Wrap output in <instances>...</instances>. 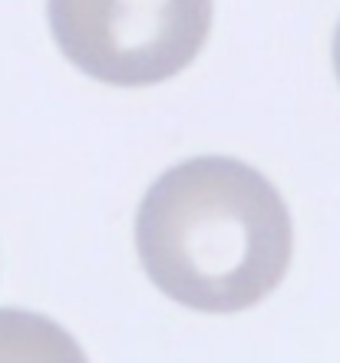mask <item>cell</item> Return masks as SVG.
I'll return each mask as SVG.
<instances>
[{
    "instance_id": "4",
    "label": "cell",
    "mask_w": 340,
    "mask_h": 363,
    "mask_svg": "<svg viewBox=\"0 0 340 363\" xmlns=\"http://www.w3.org/2000/svg\"><path fill=\"white\" fill-rule=\"evenodd\" d=\"M334 69H337V79H340V23H337V33H334Z\"/></svg>"
},
{
    "instance_id": "2",
    "label": "cell",
    "mask_w": 340,
    "mask_h": 363,
    "mask_svg": "<svg viewBox=\"0 0 340 363\" xmlns=\"http://www.w3.org/2000/svg\"><path fill=\"white\" fill-rule=\"evenodd\" d=\"M57 47L109 86H152L195 63L212 0H47Z\"/></svg>"
},
{
    "instance_id": "1",
    "label": "cell",
    "mask_w": 340,
    "mask_h": 363,
    "mask_svg": "<svg viewBox=\"0 0 340 363\" xmlns=\"http://www.w3.org/2000/svg\"><path fill=\"white\" fill-rule=\"evenodd\" d=\"M136 248L165 297L235 314L284 281L294 231L281 191L258 169L199 155L152 182L136 215Z\"/></svg>"
},
{
    "instance_id": "3",
    "label": "cell",
    "mask_w": 340,
    "mask_h": 363,
    "mask_svg": "<svg viewBox=\"0 0 340 363\" xmlns=\"http://www.w3.org/2000/svg\"><path fill=\"white\" fill-rule=\"evenodd\" d=\"M0 363H89L70 330L33 311L0 307Z\"/></svg>"
}]
</instances>
